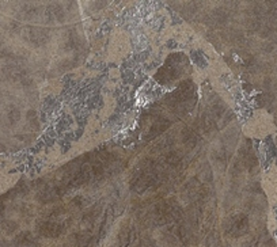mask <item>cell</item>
Wrapping results in <instances>:
<instances>
[{"mask_svg":"<svg viewBox=\"0 0 277 247\" xmlns=\"http://www.w3.org/2000/svg\"><path fill=\"white\" fill-rule=\"evenodd\" d=\"M63 231H64L63 225H60L59 223H53V222H41L37 225V232L47 238H56Z\"/></svg>","mask_w":277,"mask_h":247,"instance_id":"cell-1","label":"cell"},{"mask_svg":"<svg viewBox=\"0 0 277 247\" xmlns=\"http://www.w3.org/2000/svg\"><path fill=\"white\" fill-rule=\"evenodd\" d=\"M248 219L241 215L231 219V223L227 224V232L232 236H239L248 229Z\"/></svg>","mask_w":277,"mask_h":247,"instance_id":"cell-2","label":"cell"},{"mask_svg":"<svg viewBox=\"0 0 277 247\" xmlns=\"http://www.w3.org/2000/svg\"><path fill=\"white\" fill-rule=\"evenodd\" d=\"M1 227H3V229L6 232H12L14 229L17 228V225H15L14 222H4V223H1Z\"/></svg>","mask_w":277,"mask_h":247,"instance_id":"cell-3","label":"cell"}]
</instances>
